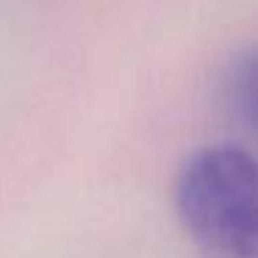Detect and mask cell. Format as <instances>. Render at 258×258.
Here are the masks:
<instances>
[{"label": "cell", "instance_id": "6da1fadb", "mask_svg": "<svg viewBox=\"0 0 258 258\" xmlns=\"http://www.w3.org/2000/svg\"><path fill=\"white\" fill-rule=\"evenodd\" d=\"M175 208L206 255L258 258V169L250 150H195L175 178Z\"/></svg>", "mask_w": 258, "mask_h": 258}]
</instances>
